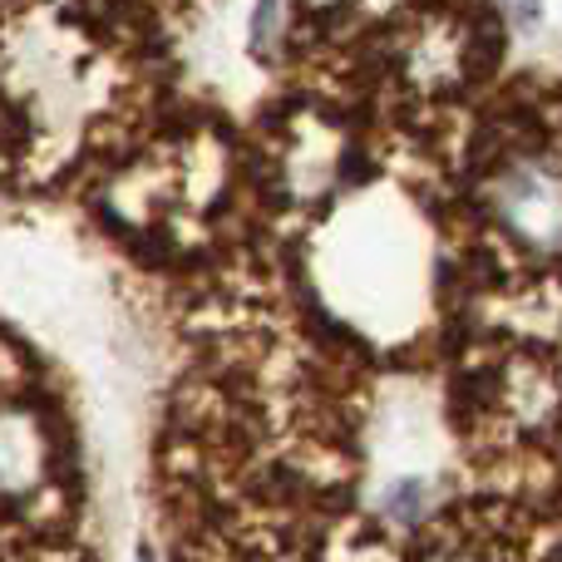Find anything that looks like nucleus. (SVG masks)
Returning <instances> with one entry per match:
<instances>
[{"mask_svg":"<svg viewBox=\"0 0 562 562\" xmlns=\"http://www.w3.org/2000/svg\"><path fill=\"white\" fill-rule=\"evenodd\" d=\"M498 217L533 247H562V178L548 168H514L498 183Z\"/></svg>","mask_w":562,"mask_h":562,"instance_id":"1","label":"nucleus"}]
</instances>
